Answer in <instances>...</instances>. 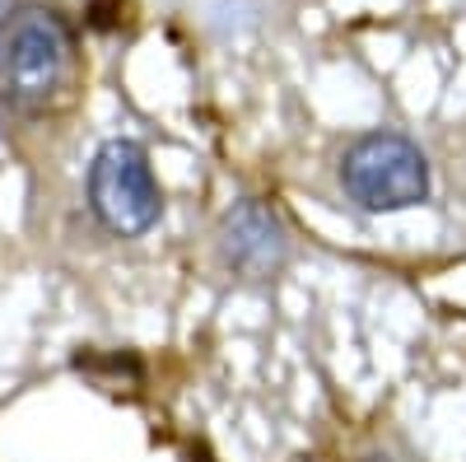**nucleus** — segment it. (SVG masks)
I'll return each mask as SVG.
<instances>
[{"label": "nucleus", "instance_id": "nucleus-1", "mask_svg": "<svg viewBox=\"0 0 466 462\" xmlns=\"http://www.w3.org/2000/svg\"><path fill=\"white\" fill-rule=\"evenodd\" d=\"M70 80V28L52 10H24L0 24V98L19 112H43Z\"/></svg>", "mask_w": 466, "mask_h": 462}, {"label": "nucleus", "instance_id": "nucleus-2", "mask_svg": "<svg viewBox=\"0 0 466 462\" xmlns=\"http://www.w3.org/2000/svg\"><path fill=\"white\" fill-rule=\"evenodd\" d=\"M340 182L350 191V201L360 210L387 215L406 210L430 197V164H424L420 145H410L397 131H373L360 136L340 159Z\"/></svg>", "mask_w": 466, "mask_h": 462}, {"label": "nucleus", "instance_id": "nucleus-3", "mask_svg": "<svg viewBox=\"0 0 466 462\" xmlns=\"http://www.w3.org/2000/svg\"><path fill=\"white\" fill-rule=\"evenodd\" d=\"M89 201L94 215L122 239H136L159 220V182H154L149 154L136 140H107L89 164Z\"/></svg>", "mask_w": 466, "mask_h": 462}, {"label": "nucleus", "instance_id": "nucleus-4", "mask_svg": "<svg viewBox=\"0 0 466 462\" xmlns=\"http://www.w3.org/2000/svg\"><path fill=\"white\" fill-rule=\"evenodd\" d=\"M219 252H224V262L233 266V272L248 276V281L276 276L285 266V252H289L280 215L270 206H261V201L233 206L219 224Z\"/></svg>", "mask_w": 466, "mask_h": 462}, {"label": "nucleus", "instance_id": "nucleus-5", "mask_svg": "<svg viewBox=\"0 0 466 462\" xmlns=\"http://www.w3.org/2000/svg\"><path fill=\"white\" fill-rule=\"evenodd\" d=\"M10 10H15V0H0V24L10 19Z\"/></svg>", "mask_w": 466, "mask_h": 462}]
</instances>
